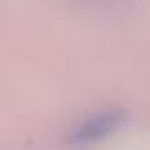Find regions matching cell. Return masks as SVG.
Listing matches in <instances>:
<instances>
[{
  "instance_id": "6da1fadb",
  "label": "cell",
  "mask_w": 150,
  "mask_h": 150,
  "mask_svg": "<svg viewBox=\"0 0 150 150\" xmlns=\"http://www.w3.org/2000/svg\"><path fill=\"white\" fill-rule=\"evenodd\" d=\"M124 122H126V112L122 108L95 112L88 119H84L82 124H77L73 128V132H69V144H73V146L97 144V141L110 137L112 132H117L124 126Z\"/></svg>"
}]
</instances>
